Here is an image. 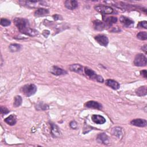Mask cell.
<instances>
[{
  "label": "cell",
  "mask_w": 147,
  "mask_h": 147,
  "mask_svg": "<svg viewBox=\"0 0 147 147\" xmlns=\"http://www.w3.org/2000/svg\"><path fill=\"white\" fill-rule=\"evenodd\" d=\"M130 124L131 125L136 126L137 127H145L147 125V122L146 120L145 119L137 118L131 121Z\"/></svg>",
  "instance_id": "10"
},
{
  "label": "cell",
  "mask_w": 147,
  "mask_h": 147,
  "mask_svg": "<svg viewBox=\"0 0 147 147\" xmlns=\"http://www.w3.org/2000/svg\"><path fill=\"white\" fill-rule=\"evenodd\" d=\"M49 107L47 105L44 104L42 103H40L38 104H37V105H36V109L37 110H46L47 109H48Z\"/></svg>",
  "instance_id": "25"
},
{
  "label": "cell",
  "mask_w": 147,
  "mask_h": 147,
  "mask_svg": "<svg viewBox=\"0 0 147 147\" xmlns=\"http://www.w3.org/2000/svg\"><path fill=\"white\" fill-rule=\"evenodd\" d=\"M10 24H11L10 21L6 18H2L1 19V25L3 26H7L10 25Z\"/></svg>",
  "instance_id": "27"
},
{
  "label": "cell",
  "mask_w": 147,
  "mask_h": 147,
  "mask_svg": "<svg viewBox=\"0 0 147 147\" xmlns=\"http://www.w3.org/2000/svg\"><path fill=\"white\" fill-rule=\"evenodd\" d=\"M140 74L141 76H142L144 78L146 79L147 78V71L146 69H144L140 71Z\"/></svg>",
  "instance_id": "32"
},
{
  "label": "cell",
  "mask_w": 147,
  "mask_h": 147,
  "mask_svg": "<svg viewBox=\"0 0 147 147\" xmlns=\"http://www.w3.org/2000/svg\"><path fill=\"white\" fill-rule=\"evenodd\" d=\"M84 106L88 108L96 109L98 110H101L102 109V105L95 100H89L85 103Z\"/></svg>",
  "instance_id": "9"
},
{
  "label": "cell",
  "mask_w": 147,
  "mask_h": 147,
  "mask_svg": "<svg viewBox=\"0 0 147 147\" xmlns=\"http://www.w3.org/2000/svg\"><path fill=\"white\" fill-rule=\"evenodd\" d=\"M21 91L25 96L29 97L36 93L37 87L33 84H27L22 87Z\"/></svg>",
  "instance_id": "3"
},
{
  "label": "cell",
  "mask_w": 147,
  "mask_h": 147,
  "mask_svg": "<svg viewBox=\"0 0 147 147\" xmlns=\"http://www.w3.org/2000/svg\"><path fill=\"white\" fill-rule=\"evenodd\" d=\"M84 74L90 79L98 82L99 83H103L104 82L103 78L100 76L98 75L94 71L91 69V68L85 67L84 68Z\"/></svg>",
  "instance_id": "2"
},
{
  "label": "cell",
  "mask_w": 147,
  "mask_h": 147,
  "mask_svg": "<svg viewBox=\"0 0 147 147\" xmlns=\"http://www.w3.org/2000/svg\"><path fill=\"white\" fill-rule=\"evenodd\" d=\"M96 140L98 142L103 144H109V137L107 136V134H105V133L99 134L97 136Z\"/></svg>",
  "instance_id": "16"
},
{
  "label": "cell",
  "mask_w": 147,
  "mask_h": 147,
  "mask_svg": "<svg viewBox=\"0 0 147 147\" xmlns=\"http://www.w3.org/2000/svg\"><path fill=\"white\" fill-rule=\"evenodd\" d=\"M146 44H145L144 46H142V51L145 52V54H146V53H147V52H146V51H147V47H146Z\"/></svg>",
  "instance_id": "35"
},
{
  "label": "cell",
  "mask_w": 147,
  "mask_h": 147,
  "mask_svg": "<svg viewBox=\"0 0 147 147\" xmlns=\"http://www.w3.org/2000/svg\"><path fill=\"white\" fill-rule=\"evenodd\" d=\"M49 11L47 9L45 8H38L34 11V16L38 17H42L48 14Z\"/></svg>",
  "instance_id": "18"
},
{
  "label": "cell",
  "mask_w": 147,
  "mask_h": 147,
  "mask_svg": "<svg viewBox=\"0 0 147 147\" xmlns=\"http://www.w3.org/2000/svg\"><path fill=\"white\" fill-rule=\"evenodd\" d=\"M22 98L20 95L15 96L14 98V102H13V106L15 107H19L22 103Z\"/></svg>",
  "instance_id": "24"
},
{
  "label": "cell",
  "mask_w": 147,
  "mask_h": 147,
  "mask_svg": "<svg viewBox=\"0 0 147 147\" xmlns=\"http://www.w3.org/2000/svg\"><path fill=\"white\" fill-rule=\"evenodd\" d=\"M105 21V23L106 24V26H111L113 24H115L117 21V18L115 17H109L105 18H103Z\"/></svg>",
  "instance_id": "20"
},
{
  "label": "cell",
  "mask_w": 147,
  "mask_h": 147,
  "mask_svg": "<svg viewBox=\"0 0 147 147\" xmlns=\"http://www.w3.org/2000/svg\"><path fill=\"white\" fill-rule=\"evenodd\" d=\"M105 84L113 90H118L120 87V85L117 81L113 79H107L106 80Z\"/></svg>",
  "instance_id": "17"
},
{
  "label": "cell",
  "mask_w": 147,
  "mask_h": 147,
  "mask_svg": "<svg viewBox=\"0 0 147 147\" xmlns=\"http://www.w3.org/2000/svg\"><path fill=\"white\" fill-rule=\"evenodd\" d=\"M53 18L55 20V21H57V20H63V17L59 14H54L52 16Z\"/></svg>",
  "instance_id": "31"
},
{
  "label": "cell",
  "mask_w": 147,
  "mask_h": 147,
  "mask_svg": "<svg viewBox=\"0 0 147 147\" xmlns=\"http://www.w3.org/2000/svg\"><path fill=\"white\" fill-rule=\"evenodd\" d=\"M92 121L96 124H103L106 122L105 118L100 115L93 114L91 116Z\"/></svg>",
  "instance_id": "15"
},
{
  "label": "cell",
  "mask_w": 147,
  "mask_h": 147,
  "mask_svg": "<svg viewBox=\"0 0 147 147\" xmlns=\"http://www.w3.org/2000/svg\"><path fill=\"white\" fill-rule=\"evenodd\" d=\"M147 59L146 56L142 53L137 54L134 60V64L137 67H145L146 65Z\"/></svg>",
  "instance_id": "4"
},
{
  "label": "cell",
  "mask_w": 147,
  "mask_h": 147,
  "mask_svg": "<svg viewBox=\"0 0 147 147\" xmlns=\"http://www.w3.org/2000/svg\"><path fill=\"white\" fill-rule=\"evenodd\" d=\"M50 72L54 75L56 76H60V75H64L67 74V72L63 69L61 68L58 67L57 66H52L50 68Z\"/></svg>",
  "instance_id": "8"
},
{
  "label": "cell",
  "mask_w": 147,
  "mask_h": 147,
  "mask_svg": "<svg viewBox=\"0 0 147 147\" xmlns=\"http://www.w3.org/2000/svg\"><path fill=\"white\" fill-rule=\"evenodd\" d=\"M94 38L98 43L103 47H106L109 43V39L107 37L103 34L96 35L95 36Z\"/></svg>",
  "instance_id": "7"
},
{
  "label": "cell",
  "mask_w": 147,
  "mask_h": 147,
  "mask_svg": "<svg viewBox=\"0 0 147 147\" xmlns=\"http://www.w3.org/2000/svg\"><path fill=\"white\" fill-rule=\"evenodd\" d=\"M121 23L126 28H132L134 25V21L130 18L121 16L119 18Z\"/></svg>",
  "instance_id": "6"
},
{
  "label": "cell",
  "mask_w": 147,
  "mask_h": 147,
  "mask_svg": "<svg viewBox=\"0 0 147 147\" xmlns=\"http://www.w3.org/2000/svg\"><path fill=\"white\" fill-rule=\"evenodd\" d=\"M136 94L139 96H142L146 95L147 93V90H146V86H141L137 88L136 90Z\"/></svg>",
  "instance_id": "21"
},
{
  "label": "cell",
  "mask_w": 147,
  "mask_h": 147,
  "mask_svg": "<svg viewBox=\"0 0 147 147\" xmlns=\"http://www.w3.org/2000/svg\"><path fill=\"white\" fill-rule=\"evenodd\" d=\"M92 23H93L94 29L96 30H102L105 29L106 27V25L105 22L98 20H94L92 22Z\"/></svg>",
  "instance_id": "13"
},
{
  "label": "cell",
  "mask_w": 147,
  "mask_h": 147,
  "mask_svg": "<svg viewBox=\"0 0 147 147\" xmlns=\"http://www.w3.org/2000/svg\"><path fill=\"white\" fill-rule=\"evenodd\" d=\"M49 31L48 30H44L43 32H42V34L43 36L45 37H47L48 36V35L49 34Z\"/></svg>",
  "instance_id": "33"
},
{
  "label": "cell",
  "mask_w": 147,
  "mask_h": 147,
  "mask_svg": "<svg viewBox=\"0 0 147 147\" xmlns=\"http://www.w3.org/2000/svg\"><path fill=\"white\" fill-rule=\"evenodd\" d=\"M138 28H144L145 29H147V22L146 21H143L140 22L137 25Z\"/></svg>",
  "instance_id": "28"
},
{
  "label": "cell",
  "mask_w": 147,
  "mask_h": 147,
  "mask_svg": "<svg viewBox=\"0 0 147 147\" xmlns=\"http://www.w3.org/2000/svg\"><path fill=\"white\" fill-rule=\"evenodd\" d=\"M69 69L72 72H75L76 73H78V74H81V75H84V74H83L84 67L79 64H71L69 66Z\"/></svg>",
  "instance_id": "12"
},
{
  "label": "cell",
  "mask_w": 147,
  "mask_h": 147,
  "mask_svg": "<svg viewBox=\"0 0 147 147\" xmlns=\"http://www.w3.org/2000/svg\"><path fill=\"white\" fill-rule=\"evenodd\" d=\"M51 134L52 137L54 138H58L60 137L61 136V131L59 128V127L56 125L55 124L53 123H51Z\"/></svg>",
  "instance_id": "11"
},
{
  "label": "cell",
  "mask_w": 147,
  "mask_h": 147,
  "mask_svg": "<svg viewBox=\"0 0 147 147\" xmlns=\"http://www.w3.org/2000/svg\"><path fill=\"white\" fill-rule=\"evenodd\" d=\"M111 133L113 135L116 136L118 138H121L122 136V129L119 127H114L111 130Z\"/></svg>",
  "instance_id": "22"
},
{
  "label": "cell",
  "mask_w": 147,
  "mask_h": 147,
  "mask_svg": "<svg viewBox=\"0 0 147 147\" xmlns=\"http://www.w3.org/2000/svg\"><path fill=\"white\" fill-rule=\"evenodd\" d=\"M66 8L69 10H74L78 6V2L75 0H67L64 2Z\"/></svg>",
  "instance_id": "14"
},
{
  "label": "cell",
  "mask_w": 147,
  "mask_h": 147,
  "mask_svg": "<svg viewBox=\"0 0 147 147\" xmlns=\"http://www.w3.org/2000/svg\"><path fill=\"white\" fill-rule=\"evenodd\" d=\"M0 111H1V114L2 115H5V114H7L10 112V110L9 109H7L6 107L4 106H1V109H0Z\"/></svg>",
  "instance_id": "29"
},
{
  "label": "cell",
  "mask_w": 147,
  "mask_h": 147,
  "mask_svg": "<svg viewBox=\"0 0 147 147\" xmlns=\"http://www.w3.org/2000/svg\"><path fill=\"white\" fill-rule=\"evenodd\" d=\"M4 121L9 125H10V126L14 125L17 122L16 116L14 114L10 115L4 119Z\"/></svg>",
  "instance_id": "19"
},
{
  "label": "cell",
  "mask_w": 147,
  "mask_h": 147,
  "mask_svg": "<svg viewBox=\"0 0 147 147\" xmlns=\"http://www.w3.org/2000/svg\"><path fill=\"white\" fill-rule=\"evenodd\" d=\"M119 31H121V29L119 28H118V27L113 28V29L111 30V32H118Z\"/></svg>",
  "instance_id": "34"
},
{
  "label": "cell",
  "mask_w": 147,
  "mask_h": 147,
  "mask_svg": "<svg viewBox=\"0 0 147 147\" xmlns=\"http://www.w3.org/2000/svg\"><path fill=\"white\" fill-rule=\"evenodd\" d=\"M137 37L141 40H146L147 39L146 32H140L137 34Z\"/></svg>",
  "instance_id": "26"
},
{
  "label": "cell",
  "mask_w": 147,
  "mask_h": 147,
  "mask_svg": "<svg viewBox=\"0 0 147 147\" xmlns=\"http://www.w3.org/2000/svg\"><path fill=\"white\" fill-rule=\"evenodd\" d=\"M69 126L70 127L73 129H76L78 127V124L77 122L75 121H72L70 123H69Z\"/></svg>",
  "instance_id": "30"
},
{
  "label": "cell",
  "mask_w": 147,
  "mask_h": 147,
  "mask_svg": "<svg viewBox=\"0 0 147 147\" xmlns=\"http://www.w3.org/2000/svg\"><path fill=\"white\" fill-rule=\"evenodd\" d=\"M96 11L103 14H109L114 12V10L112 7L105 5H97L94 7Z\"/></svg>",
  "instance_id": "5"
},
{
  "label": "cell",
  "mask_w": 147,
  "mask_h": 147,
  "mask_svg": "<svg viewBox=\"0 0 147 147\" xmlns=\"http://www.w3.org/2000/svg\"><path fill=\"white\" fill-rule=\"evenodd\" d=\"M21 45L18 44H11L9 45V50L10 51V52H17L19 51L21 49Z\"/></svg>",
  "instance_id": "23"
},
{
  "label": "cell",
  "mask_w": 147,
  "mask_h": 147,
  "mask_svg": "<svg viewBox=\"0 0 147 147\" xmlns=\"http://www.w3.org/2000/svg\"><path fill=\"white\" fill-rule=\"evenodd\" d=\"M13 22L18 29L19 31L23 34H24L25 32L30 28L29 21L26 18H15L13 20Z\"/></svg>",
  "instance_id": "1"
}]
</instances>
